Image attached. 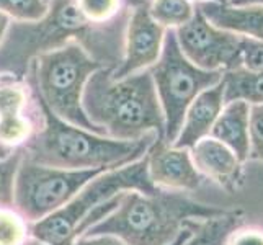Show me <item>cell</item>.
Wrapping results in <instances>:
<instances>
[{"label": "cell", "instance_id": "cell-23", "mask_svg": "<svg viewBox=\"0 0 263 245\" xmlns=\"http://www.w3.org/2000/svg\"><path fill=\"white\" fill-rule=\"evenodd\" d=\"M23 159V149H16L10 157L0 160V206H13L15 177Z\"/></svg>", "mask_w": 263, "mask_h": 245}, {"label": "cell", "instance_id": "cell-26", "mask_svg": "<svg viewBox=\"0 0 263 245\" xmlns=\"http://www.w3.org/2000/svg\"><path fill=\"white\" fill-rule=\"evenodd\" d=\"M190 235H192V231H190L186 225L183 232L178 235V239L172 243V245H183L188 239ZM72 245H126L124 242H121L120 239L113 237V235H92V237H79L72 242Z\"/></svg>", "mask_w": 263, "mask_h": 245}, {"label": "cell", "instance_id": "cell-2", "mask_svg": "<svg viewBox=\"0 0 263 245\" xmlns=\"http://www.w3.org/2000/svg\"><path fill=\"white\" fill-rule=\"evenodd\" d=\"M31 90L43 124L22 149L23 157L38 165L64 170H113L142 159L159 138L151 133L136 141H120L82 129L62 121L43 103L33 87Z\"/></svg>", "mask_w": 263, "mask_h": 245}, {"label": "cell", "instance_id": "cell-32", "mask_svg": "<svg viewBox=\"0 0 263 245\" xmlns=\"http://www.w3.org/2000/svg\"><path fill=\"white\" fill-rule=\"evenodd\" d=\"M26 245H44V243H41V242H38V240H34V239H31L28 243H26Z\"/></svg>", "mask_w": 263, "mask_h": 245}, {"label": "cell", "instance_id": "cell-16", "mask_svg": "<svg viewBox=\"0 0 263 245\" xmlns=\"http://www.w3.org/2000/svg\"><path fill=\"white\" fill-rule=\"evenodd\" d=\"M249 120L250 105L235 100L224 105L210 134L216 141L228 146L242 163L249 160Z\"/></svg>", "mask_w": 263, "mask_h": 245}, {"label": "cell", "instance_id": "cell-27", "mask_svg": "<svg viewBox=\"0 0 263 245\" xmlns=\"http://www.w3.org/2000/svg\"><path fill=\"white\" fill-rule=\"evenodd\" d=\"M228 245H263V231L258 228L235 229L228 239Z\"/></svg>", "mask_w": 263, "mask_h": 245}, {"label": "cell", "instance_id": "cell-33", "mask_svg": "<svg viewBox=\"0 0 263 245\" xmlns=\"http://www.w3.org/2000/svg\"><path fill=\"white\" fill-rule=\"evenodd\" d=\"M46 2H48V0H46Z\"/></svg>", "mask_w": 263, "mask_h": 245}, {"label": "cell", "instance_id": "cell-30", "mask_svg": "<svg viewBox=\"0 0 263 245\" xmlns=\"http://www.w3.org/2000/svg\"><path fill=\"white\" fill-rule=\"evenodd\" d=\"M15 150H16V149H15ZM15 150H13V149H8L7 146H4V144L0 142V160H4V159H7V157H10Z\"/></svg>", "mask_w": 263, "mask_h": 245}, {"label": "cell", "instance_id": "cell-11", "mask_svg": "<svg viewBox=\"0 0 263 245\" xmlns=\"http://www.w3.org/2000/svg\"><path fill=\"white\" fill-rule=\"evenodd\" d=\"M147 174L152 185L167 192H195L203 177L193 165L190 149H177L157 138L147 154Z\"/></svg>", "mask_w": 263, "mask_h": 245}, {"label": "cell", "instance_id": "cell-25", "mask_svg": "<svg viewBox=\"0 0 263 245\" xmlns=\"http://www.w3.org/2000/svg\"><path fill=\"white\" fill-rule=\"evenodd\" d=\"M240 56L243 69L263 70V41L242 36Z\"/></svg>", "mask_w": 263, "mask_h": 245}, {"label": "cell", "instance_id": "cell-20", "mask_svg": "<svg viewBox=\"0 0 263 245\" xmlns=\"http://www.w3.org/2000/svg\"><path fill=\"white\" fill-rule=\"evenodd\" d=\"M195 8L190 0H151L149 13L162 26L178 28L193 16Z\"/></svg>", "mask_w": 263, "mask_h": 245}, {"label": "cell", "instance_id": "cell-15", "mask_svg": "<svg viewBox=\"0 0 263 245\" xmlns=\"http://www.w3.org/2000/svg\"><path fill=\"white\" fill-rule=\"evenodd\" d=\"M196 8L216 28L263 41V5L231 7L229 4L203 2Z\"/></svg>", "mask_w": 263, "mask_h": 245}, {"label": "cell", "instance_id": "cell-7", "mask_svg": "<svg viewBox=\"0 0 263 245\" xmlns=\"http://www.w3.org/2000/svg\"><path fill=\"white\" fill-rule=\"evenodd\" d=\"M149 72L164 111L167 144H174L183 124L190 103L203 92L222 80V70H203L190 62L181 52L175 30L165 31L160 58Z\"/></svg>", "mask_w": 263, "mask_h": 245}, {"label": "cell", "instance_id": "cell-22", "mask_svg": "<svg viewBox=\"0 0 263 245\" xmlns=\"http://www.w3.org/2000/svg\"><path fill=\"white\" fill-rule=\"evenodd\" d=\"M46 12V0H0V13L16 22H38Z\"/></svg>", "mask_w": 263, "mask_h": 245}, {"label": "cell", "instance_id": "cell-6", "mask_svg": "<svg viewBox=\"0 0 263 245\" xmlns=\"http://www.w3.org/2000/svg\"><path fill=\"white\" fill-rule=\"evenodd\" d=\"M159 188L152 185L147 174V159L136 160L128 165L106 170L80 190V192L44 219L31 224V239L44 245H72L77 239L74 231L95 208L110 201L124 192H139L144 195L156 193Z\"/></svg>", "mask_w": 263, "mask_h": 245}, {"label": "cell", "instance_id": "cell-5", "mask_svg": "<svg viewBox=\"0 0 263 245\" xmlns=\"http://www.w3.org/2000/svg\"><path fill=\"white\" fill-rule=\"evenodd\" d=\"M102 67L105 66L90 58L80 44L69 43L36 58L30 64L25 80L62 121L105 136L88 120L82 108V93L87 80Z\"/></svg>", "mask_w": 263, "mask_h": 245}, {"label": "cell", "instance_id": "cell-1", "mask_svg": "<svg viewBox=\"0 0 263 245\" xmlns=\"http://www.w3.org/2000/svg\"><path fill=\"white\" fill-rule=\"evenodd\" d=\"M129 12L106 25H97L82 15L76 0H48V12L41 20L8 26L0 43V77L23 82L36 58L69 43L80 44L102 66L118 67L124 58Z\"/></svg>", "mask_w": 263, "mask_h": 245}, {"label": "cell", "instance_id": "cell-8", "mask_svg": "<svg viewBox=\"0 0 263 245\" xmlns=\"http://www.w3.org/2000/svg\"><path fill=\"white\" fill-rule=\"evenodd\" d=\"M106 170H64L22 159L15 177L13 206L31 224L66 206L90 180Z\"/></svg>", "mask_w": 263, "mask_h": 245}, {"label": "cell", "instance_id": "cell-21", "mask_svg": "<svg viewBox=\"0 0 263 245\" xmlns=\"http://www.w3.org/2000/svg\"><path fill=\"white\" fill-rule=\"evenodd\" d=\"M76 5L88 22L106 25L131 10V0H76Z\"/></svg>", "mask_w": 263, "mask_h": 245}, {"label": "cell", "instance_id": "cell-9", "mask_svg": "<svg viewBox=\"0 0 263 245\" xmlns=\"http://www.w3.org/2000/svg\"><path fill=\"white\" fill-rule=\"evenodd\" d=\"M178 46L193 66L203 70H222L242 67V36L216 28L195 8L193 16L175 28Z\"/></svg>", "mask_w": 263, "mask_h": 245}, {"label": "cell", "instance_id": "cell-17", "mask_svg": "<svg viewBox=\"0 0 263 245\" xmlns=\"http://www.w3.org/2000/svg\"><path fill=\"white\" fill-rule=\"evenodd\" d=\"M246 213L242 210H232L222 216L203 219H190L185 222L186 228L192 231L190 239L183 245H228L229 235L243 225Z\"/></svg>", "mask_w": 263, "mask_h": 245}, {"label": "cell", "instance_id": "cell-18", "mask_svg": "<svg viewBox=\"0 0 263 245\" xmlns=\"http://www.w3.org/2000/svg\"><path fill=\"white\" fill-rule=\"evenodd\" d=\"M224 103L242 100L249 105H263V70L237 67L224 72Z\"/></svg>", "mask_w": 263, "mask_h": 245}, {"label": "cell", "instance_id": "cell-13", "mask_svg": "<svg viewBox=\"0 0 263 245\" xmlns=\"http://www.w3.org/2000/svg\"><path fill=\"white\" fill-rule=\"evenodd\" d=\"M193 165L199 175L216 181L226 192L234 193L243 183V168L237 156L211 136L198 141L190 149Z\"/></svg>", "mask_w": 263, "mask_h": 245}, {"label": "cell", "instance_id": "cell-12", "mask_svg": "<svg viewBox=\"0 0 263 245\" xmlns=\"http://www.w3.org/2000/svg\"><path fill=\"white\" fill-rule=\"evenodd\" d=\"M30 102L28 84L0 77V142L8 149H22L38 129Z\"/></svg>", "mask_w": 263, "mask_h": 245}, {"label": "cell", "instance_id": "cell-10", "mask_svg": "<svg viewBox=\"0 0 263 245\" xmlns=\"http://www.w3.org/2000/svg\"><path fill=\"white\" fill-rule=\"evenodd\" d=\"M151 0H131V12L124 36V58L113 69L115 80L152 67L160 58L165 28L149 13Z\"/></svg>", "mask_w": 263, "mask_h": 245}, {"label": "cell", "instance_id": "cell-3", "mask_svg": "<svg viewBox=\"0 0 263 245\" xmlns=\"http://www.w3.org/2000/svg\"><path fill=\"white\" fill-rule=\"evenodd\" d=\"M111 74L113 67H102L88 77L82 93L88 120L113 139L136 141L151 133L164 139V111L149 69L118 80Z\"/></svg>", "mask_w": 263, "mask_h": 245}, {"label": "cell", "instance_id": "cell-4", "mask_svg": "<svg viewBox=\"0 0 263 245\" xmlns=\"http://www.w3.org/2000/svg\"><path fill=\"white\" fill-rule=\"evenodd\" d=\"M226 213L228 210L198 203L178 192H124L116 210L84 232V237L113 235L126 245H172L186 221L211 219Z\"/></svg>", "mask_w": 263, "mask_h": 245}, {"label": "cell", "instance_id": "cell-19", "mask_svg": "<svg viewBox=\"0 0 263 245\" xmlns=\"http://www.w3.org/2000/svg\"><path fill=\"white\" fill-rule=\"evenodd\" d=\"M31 240V222L15 206H0V245H26Z\"/></svg>", "mask_w": 263, "mask_h": 245}, {"label": "cell", "instance_id": "cell-31", "mask_svg": "<svg viewBox=\"0 0 263 245\" xmlns=\"http://www.w3.org/2000/svg\"><path fill=\"white\" fill-rule=\"evenodd\" d=\"M196 4H203V2H217V4H228V0H195Z\"/></svg>", "mask_w": 263, "mask_h": 245}, {"label": "cell", "instance_id": "cell-28", "mask_svg": "<svg viewBox=\"0 0 263 245\" xmlns=\"http://www.w3.org/2000/svg\"><path fill=\"white\" fill-rule=\"evenodd\" d=\"M231 7H257L263 5V0H229Z\"/></svg>", "mask_w": 263, "mask_h": 245}, {"label": "cell", "instance_id": "cell-14", "mask_svg": "<svg viewBox=\"0 0 263 245\" xmlns=\"http://www.w3.org/2000/svg\"><path fill=\"white\" fill-rule=\"evenodd\" d=\"M224 105V84L221 80L219 84L203 90L190 103L181 129L172 146L177 149H192L198 141L208 138Z\"/></svg>", "mask_w": 263, "mask_h": 245}, {"label": "cell", "instance_id": "cell-29", "mask_svg": "<svg viewBox=\"0 0 263 245\" xmlns=\"http://www.w3.org/2000/svg\"><path fill=\"white\" fill-rule=\"evenodd\" d=\"M8 26H10V18H8L7 15H4V13H0V43L4 41Z\"/></svg>", "mask_w": 263, "mask_h": 245}, {"label": "cell", "instance_id": "cell-24", "mask_svg": "<svg viewBox=\"0 0 263 245\" xmlns=\"http://www.w3.org/2000/svg\"><path fill=\"white\" fill-rule=\"evenodd\" d=\"M249 159L263 162V105H250Z\"/></svg>", "mask_w": 263, "mask_h": 245}]
</instances>
